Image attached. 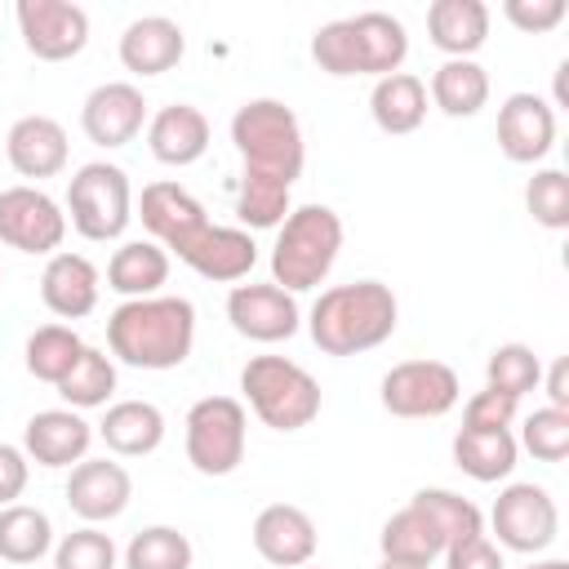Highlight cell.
Instances as JSON below:
<instances>
[{"instance_id":"6da1fadb","label":"cell","mask_w":569,"mask_h":569,"mask_svg":"<svg viewBox=\"0 0 569 569\" xmlns=\"http://www.w3.org/2000/svg\"><path fill=\"white\" fill-rule=\"evenodd\" d=\"M231 142L240 151V196H236V218L253 231H271L284 222L289 191L302 178L307 164V142L293 107L280 98H249L231 116Z\"/></svg>"},{"instance_id":"7a4b0ae2","label":"cell","mask_w":569,"mask_h":569,"mask_svg":"<svg viewBox=\"0 0 569 569\" xmlns=\"http://www.w3.org/2000/svg\"><path fill=\"white\" fill-rule=\"evenodd\" d=\"M107 347L133 369H178L196 347V307L182 293L129 298L107 316Z\"/></svg>"},{"instance_id":"3957f363","label":"cell","mask_w":569,"mask_h":569,"mask_svg":"<svg viewBox=\"0 0 569 569\" xmlns=\"http://www.w3.org/2000/svg\"><path fill=\"white\" fill-rule=\"evenodd\" d=\"M400 325V302L382 280L325 289L307 311V333L325 356H360L382 347Z\"/></svg>"},{"instance_id":"277c9868","label":"cell","mask_w":569,"mask_h":569,"mask_svg":"<svg viewBox=\"0 0 569 569\" xmlns=\"http://www.w3.org/2000/svg\"><path fill=\"white\" fill-rule=\"evenodd\" d=\"M311 58L329 76H391L409 58V31L400 18L382 9H365L356 18H333L316 27L311 36Z\"/></svg>"},{"instance_id":"5b68a950","label":"cell","mask_w":569,"mask_h":569,"mask_svg":"<svg viewBox=\"0 0 569 569\" xmlns=\"http://www.w3.org/2000/svg\"><path fill=\"white\" fill-rule=\"evenodd\" d=\"M338 249H342V218L329 204L289 209L271 244V284H280L284 293L316 289L333 271Z\"/></svg>"},{"instance_id":"8992f818","label":"cell","mask_w":569,"mask_h":569,"mask_svg":"<svg viewBox=\"0 0 569 569\" xmlns=\"http://www.w3.org/2000/svg\"><path fill=\"white\" fill-rule=\"evenodd\" d=\"M240 391L271 431H302L320 413V382L289 356H253L240 369Z\"/></svg>"},{"instance_id":"52a82bcc","label":"cell","mask_w":569,"mask_h":569,"mask_svg":"<svg viewBox=\"0 0 569 569\" xmlns=\"http://www.w3.org/2000/svg\"><path fill=\"white\" fill-rule=\"evenodd\" d=\"M129 218H133V191H129V173L120 164L89 160L71 173V182H67V222L84 240H93V244L120 240Z\"/></svg>"},{"instance_id":"ba28073f","label":"cell","mask_w":569,"mask_h":569,"mask_svg":"<svg viewBox=\"0 0 569 569\" xmlns=\"http://www.w3.org/2000/svg\"><path fill=\"white\" fill-rule=\"evenodd\" d=\"M182 445H187V462L200 476H231L244 462V445H249V413L236 396H204L187 409L182 422Z\"/></svg>"},{"instance_id":"9c48e42d","label":"cell","mask_w":569,"mask_h":569,"mask_svg":"<svg viewBox=\"0 0 569 569\" xmlns=\"http://www.w3.org/2000/svg\"><path fill=\"white\" fill-rule=\"evenodd\" d=\"M489 525H493V538L502 551H520V556H538L556 542L560 533V511H556V498L533 485V480H516L507 485L498 498H493V511H489Z\"/></svg>"},{"instance_id":"30bf717a","label":"cell","mask_w":569,"mask_h":569,"mask_svg":"<svg viewBox=\"0 0 569 569\" xmlns=\"http://www.w3.org/2000/svg\"><path fill=\"white\" fill-rule=\"evenodd\" d=\"M462 396L453 365L445 360H400L382 373L378 400L391 418H445Z\"/></svg>"},{"instance_id":"8fae6325","label":"cell","mask_w":569,"mask_h":569,"mask_svg":"<svg viewBox=\"0 0 569 569\" xmlns=\"http://www.w3.org/2000/svg\"><path fill=\"white\" fill-rule=\"evenodd\" d=\"M62 240H67V213L49 191H40L31 182L0 191V244H9L18 253L53 258L62 249Z\"/></svg>"},{"instance_id":"7c38bea8","label":"cell","mask_w":569,"mask_h":569,"mask_svg":"<svg viewBox=\"0 0 569 569\" xmlns=\"http://www.w3.org/2000/svg\"><path fill=\"white\" fill-rule=\"evenodd\" d=\"M18 36L31 58L67 62L89 44V13L71 0H18Z\"/></svg>"},{"instance_id":"4fadbf2b","label":"cell","mask_w":569,"mask_h":569,"mask_svg":"<svg viewBox=\"0 0 569 569\" xmlns=\"http://www.w3.org/2000/svg\"><path fill=\"white\" fill-rule=\"evenodd\" d=\"M138 213H142V227L151 231V240L164 253H178V258H187V249L209 231L204 204L178 182H147L142 200H138Z\"/></svg>"},{"instance_id":"5bb4252c","label":"cell","mask_w":569,"mask_h":569,"mask_svg":"<svg viewBox=\"0 0 569 569\" xmlns=\"http://www.w3.org/2000/svg\"><path fill=\"white\" fill-rule=\"evenodd\" d=\"M227 320L249 342H284L298 333L302 311H298V298L284 293L280 284H253L249 280V284H231Z\"/></svg>"},{"instance_id":"9a60e30c","label":"cell","mask_w":569,"mask_h":569,"mask_svg":"<svg viewBox=\"0 0 569 569\" xmlns=\"http://www.w3.org/2000/svg\"><path fill=\"white\" fill-rule=\"evenodd\" d=\"M556 147V107L542 93H511L498 107V151L511 164H538Z\"/></svg>"},{"instance_id":"2e32d148","label":"cell","mask_w":569,"mask_h":569,"mask_svg":"<svg viewBox=\"0 0 569 569\" xmlns=\"http://www.w3.org/2000/svg\"><path fill=\"white\" fill-rule=\"evenodd\" d=\"M142 124H147V98L129 80H107V84L89 89V98L80 107V129L98 147H124L142 133Z\"/></svg>"},{"instance_id":"e0dca14e","label":"cell","mask_w":569,"mask_h":569,"mask_svg":"<svg viewBox=\"0 0 569 569\" xmlns=\"http://www.w3.org/2000/svg\"><path fill=\"white\" fill-rule=\"evenodd\" d=\"M89 445H93V422H84L80 409H40L22 427V453L49 471L84 462Z\"/></svg>"},{"instance_id":"ac0fdd59","label":"cell","mask_w":569,"mask_h":569,"mask_svg":"<svg viewBox=\"0 0 569 569\" xmlns=\"http://www.w3.org/2000/svg\"><path fill=\"white\" fill-rule=\"evenodd\" d=\"M253 551L276 569H302L316 556V520L293 502H271L253 516Z\"/></svg>"},{"instance_id":"d6986e66","label":"cell","mask_w":569,"mask_h":569,"mask_svg":"<svg viewBox=\"0 0 569 569\" xmlns=\"http://www.w3.org/2000/svg\"><path fill=\"white\" fill-rule=\"evenodd\" d=\"M129 498H133V480L116 458H84L67 476V507L84 525L116 520L129 507Z\"/></svg>"},{"instance_id":"ffe728a7","label":"cell","mask_w":569,"mask_h":569,"mask_svg":"<svg viewBox=\"0 0 569 569\" xmlns=\"http://www.w3.org/2000/svg\"><path fill=\"white\" fill-rule=\"evenodd\" d=\"M4 156L13 164V173L40 182V178H58L67 169V129L53 116H18L4 133Z\"/></svg>"},{"instance_id":"44dd1931","label":"cell","mask_w":569,"mask_h":569,"mask_svg":"<svg viewBox=\"0 0 569 569\" xmlns=\"http://www.w3.org/2000/svg\"><path fill=\"white\" fill-rule=\"evenodd\" d=\"M98 289H102V276L98 267L84 258V253H71V249H58L44 271H40V298L44 307L58 316V320H80L98 307Z\"/></svg>"},{"instance_id":"7402d4cb","label":"cell","mask_w":569,"mask_h":569,"mask_svg":"<svg viewBox=\"0 0 569 569\" xmlns=\"http://www.w3.org/2000/svg\"><path fill=\"white\" fill-rule=\"evenodd\" d=\"M182 53H187V36L164 13L133 18L120 31V62L133 76H164V71H173L182 62Z\"/></svg>"},{"instance_id":"603a6c76","label":"cell","mask_w":569,"mask_h":569,"mask_svg":"<svg viewBox=\"0 0 569 569\" xmlns=\"http://www.w3.org/2000/svg\"><path fill=\"white\" fill-rule=\"evenodd\" d=\"M147 147L160 164H196L209 151V120L191 102H169L147 120Z\"/></svg>"},{"instance_id":"cb8c5ba5","label":"cell","mask_w":569,"mask_h":569,"mask_svg":"<svg viewBox=\"0 0 569 569\" xmlns=\"http://www.w3.org/2000/svg\"><path fill=\"white\" fill-rule=\"evenodd\" d=\"M182 262L196 276H204V280L240 284L253 271V262H258V244H253V236L244 227H218V222H209V231L187 249Z\"/></svg>"},{"instance_id":"d4e9b609","label":"cell","mask_w":569,"mask_h":569,"mask_svg":"<svg viewBox=\"0 0 569 569\" xmlns=\"http://www.w3.org/2000/svg\"><path fill=\"white\" fill-rule=\"evenodd\" d=\"M98 436L116 458H147L164 445V413L151 400H116L107 405Z\"/></svg>"},{"instance_id":"484cf974","label":"cell","mask_w":569,"mask_h":569,"mask_svg":"<svg viewBox=\"0 0 569 569\" xmlns=\"http://www.w3.org/2000/svg\"><path fill=\"white\" fill-rule=\"evenodd\" d=\"M427 36L445 58H471L489 40V4L485 0H431Z\"/></svg>"},{"instance_id":"4316f807","label":"cell","mask_w":569,"mask_h":569,"mask_svg":"<svg viewBox=\"0 0 569 569\" xmlns=\"http://www.w3.org/2000/svg\"><path fill=\"white\" fill-rule=\"evenodd\" d=\"M378 547H382V560H400V565H436L445 556V529L418 507H400L396 516H387L382 533H378Z\"/></svg>"},{"instance_id":"83f0119b","label":"cell","mask_w":569,"mask_h":569,"mask_svg":"<svg viewBox=\"0 0 569 569\" xmlns=\"http://www.w3.org/2000/svg\"><path fill=\"white\" fill-rule=\"evenodd\" d=\"M427 98L436 111H445L449 120H467L489 102V71L476 58H445L431 71Z\"/></svg>"},{"instance_id":"f1b7e54d","label":"cell","mask_w":569,"mask_h":569,"mask_svg":"<svg viewBox=\"0 0 569 569\" xmlns=\"http://www.w3.org/2000/svg\"><path fill=\"white\" fill-rule=\"evenodd\" d=\"M369 116L382 133L400 138V133H413L422 120H427V84L413 76V71H391L382 80H373V93H369Z\"/></svg>"},{"instance_id":"f546056e","label":"cell","mask_w":569,"mask_h":569,"mask_svg":"<svg viewBox=\"0 0 569 569\" xmlns=\"http://www.w3.org/2000/svg\"><path fill=\"white\" fill-rule=\"evenodd\" d=\"M169 280V253L156 240H124L107 262V289L129 298H156Z\"/></svg>"},{"instance_id":"4dcf8cb0","label":"cell","mask_w":569,"mask_h":569,"mask_svg":"<svg viewBox=\"0 0 569 569\" xmlns=\"http://www.w3.org/2000/svg\"><path fill=\"white\" fill-rule=\"evenodd\" d=\"M516 458H520V445L511 431H458L453 436V467L480 485H493V480H507L516 471Z\"/></svg>"},{"instance_id":"1f68e13d","label":"cell","mask_w":569,"mask_h":569,"mask_svg":"<svg viewBox=\"0 0 569 569\" xmlns=\"http://www.w3.org/2000/svg\"><path fill=\"white\" fill-rule=\"evenodd\" d=\"M53 551V520L31 502L0 507V560L4 565H36Z\"/></svg>"},{"instance_id":"d6a6232c","label":"cell","mask_w":569,"mask_h":569,"mask_svg":"<svg viewBox=\"0 0 569 569\" xmlns=\"http://www.w3.org/2000/svg\"><path fill=\"white\" fill-rule=\"evenodd\" d=\"M80 351H84V338L71 325H40L27 338V347H22L27 373L40 378V382H49V387H58L71 373V365L80 360Z\"/></svg>"},{"instance_id":"836d02e7","label":"cell","mask_w":569,"mask_h":569,"mask_svg":"<svg viewBox=\"0 0 569 569\" xmlns=\"http://www.w3.org/2000/svg\"><path fill=\"white\" fill-rule=\"evenodd\" d=\"M58 396L67 400V409H98V405H107L116 396V360L84 342L80 360L58 382Z\"/></svg>"},{"instance_id":"e575fe53","label":"cell","mask_w":569,"mask_h":569,"mask_svg":"<svg viewBox=\"0 0 569 569\" xmlns=\"http://www.w3.org/2000/svg\"><path fill=\"white\" fill-rule=\"evenodd\" d=\"M196 547L173 525H147L124 547V569H191Z\"/></svg>"},{"instance_id":"d590c367","label":"cell","mask_w":569,"mask_h":569,"mask_svg":"<svg viewBox=\"0 0 569 569\" xmlns=\"http://www.w3.org/2000/svg\"><path fill=\"white\" fill-rule=\"evenodd\" d=\"M538 382H542V360L533 356V347H525V342H502V347L489 351V360H485V387H493V391L520 400V396L533 391Z\"/></svg>"},{"instance_id":"8d00e7d4","label":"cell","mask_w":569,"mask_h":569,"mask_svg":"<svg viewBox=\"0 0 569 569\" xmlns=\"http://www.w3.org/2000/svg\"><path fill=\"white\" fill-rule=\"evenodd\" d=\"M409 502H418V507L445 529V542H449V547L462 542V538L485 533V516H480V507H476L471 498L453 493V489H418Z\"/></svg>"},{"instance_id":"74e56055","label":"cell","mask_w":569,"mask_h":569,"mask_svg":"<svg viewBox=\"0 0 569 569\" xmlns=\"http://www.w3.org/2000/svg\"><path fill=\"white\" fill-rule=\"evenodd\" d=\"M120 551L98 525H80L53 542V569H116Z\"/></svg>"},{"instance_id":"f35d334b","label":"cell","mask_w":569,"mask_h":569,"mask_svg":"<svg viewBox=\"0 0 569 569\" xmlns=\"http://www.w3.org/2000/svg\"><path fill=\"white\" fill-rule=\"evenodd\" d=\"M525 209L538 227L565 231L569 227V173L565 169H538L525 187Z\"/></svg>"},{"instance_id":"ab89813d","label":"cell","mask_w":569,"mask_h":569,"mask_svg":"<svg viewBox=\"0 0 569 569\" xmlns=\"http://www.w3.org/2000/svg\"><path fill=\"white\" fill-rule=\"evenodd\" d=\"M525 453H533L538 462H565L569 453V409H533L520 427V440H516Z\"/></svg>"},{"instance_id":"60d3db41","label":"cell","mask_w":569,"mask_h":569,"mask_svg":"<svg viewBox=\"0 0 569 569\" xmlns=\"http://www.w3.org/2000/svg\"><path fill=\"white\" fill-rule=\"evenodd\" d=\"M516 405H520V400H511V396L485 387V391H476V396L467 400V409H462V427H467V431H511V422H516Z\"/></svg>"},{"instance_id":"b9f144b4","label":"cell","mask_w":569,"mask_h":569,"mask_svg":"<svg viewBox=\"0 0 569 569\" xmlns=\"http://www.w3.org/2000/svg\"><path fill=\"white\" fill-rule=\"evenodd\" d=\"M565 13H569L565 0H507V4H502V18H507L516 31H525V36L556 31V27L565 22Z\"/></svg>"},{"instance_id":"7bdbcfd3","label":"cell","mask_w":569,"mask_h":569,"mask_svg":"<svg viewBox=\"0 0 569 569\" xmlns=\"http://www.w3.org/2000/svg\"><path fill=\"white\" fill-rule=\"evenodd\" d=\"M445 569H507V560L489 533H476V538L445 547Z\"/></svg>"},{"instance_id":"ee69618b","label":"cell","mask_w":569,"mask_h":569,"mask_svg":"<svg viewBox=\"0 0 569 569\" xmlns=\"http://www.w3.org/2000/svg\"><path fill=\"white\" fill-rule=\"evenodd\" d=\"M27 476H31V458H27L18 445L0 440V507H9V502L22 498Z\"/></svg>"},{"instance_id":"f6af8a7d","label":"cell","mask_w":569,"mask_h":569,"mask_svg":"<svg viewBox=\"0 0 569 569\" xmlns=\"http://www.w3.org/2000/svg\"><path fill=\"white\" fill-rule=\"evenodd\" d=\"M538 387H547L551 409H569V360L565 356L551 360V369H542V382Z\"/></svg>"},{"instance_id":"bcb514c9","label":"cell","mask_w":569,"mask_h":569,"mask_svg":"<svg viewBox=\"0 0 569 569\" xmlns=\"http://www.w3.org/2000/svg\"><path fill=\"white\" fill-rule=\"evenodd\" d=\"M520 569H569V560L551 556V560H529V565H520Z\"/></svg>"},{"instance_id":"7dc6e473","label":"cell","mask_w":569,"mask_h":569,"mask_svg":"<svg viewBox=\"0 0 569 569\" xmlns=\"http://www.w3.org/2000/svg\"><path fill=\"white\" fill-rule=\"evenodd\" d=\"M378 569H427V565H400V560H382Z\"/></svg>"}]
</instances>
